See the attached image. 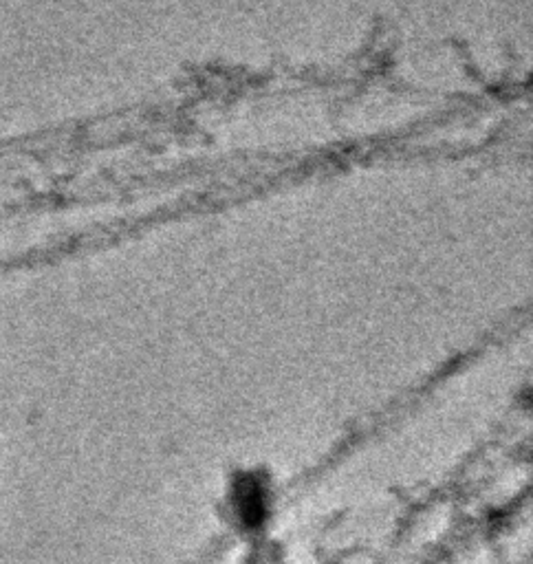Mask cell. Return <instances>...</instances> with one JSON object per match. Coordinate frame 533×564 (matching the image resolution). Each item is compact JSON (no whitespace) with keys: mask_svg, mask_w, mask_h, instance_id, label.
<instances>
[{"mask_svg":"<svg viewBox=\"0 0 533 564\" xmlns=\"http://www.w3.org/2000/svg\"><path fill=\"white\" fill-rule=\"evenodd\" d=\"M236 509L247 527H258L263 523L267 512V496L263 483L252 479V476H243V479L236 483Z\"/></svg>","mask_w":533,"mask_h":564,"instance_id":"6da1fadb","label":"cell"}]
</instances>
